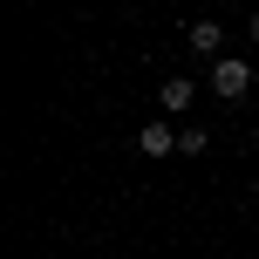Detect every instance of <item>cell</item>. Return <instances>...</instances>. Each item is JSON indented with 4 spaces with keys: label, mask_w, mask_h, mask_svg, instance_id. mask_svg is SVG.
Wrapping results in <instances>:
<instances>
[{
    "label": "cell",
    "mask_w": 259,
    "mask_h": 259,
    "mask_svg": "<svg viewBox=\"0 0 259 259\" xmlns=\"http://www.w3.org/2000/svg\"><path fill=\"white\" fill-rule=\"evenodd\" d=\"M246 82H252V68L239 62V55H219V62H211V96L239 103V96H246Z\"/></svg>",
    "instance_id": "1"
},
{
    "label": "cell",
    "mask_w": 259,
    "mask_h": 259,
    "mask_svg": "<svg viewBox=\"0 0 259 259\" xmlns=\"http://www.w3.org/2000/svg\"><path fill=\"white\" fill-rule=\"evenodd\" d=\"M157 103H164V116H184V109L198 103V82H191V75H170L164 89H157Z\"/></svg>",
    "instance_id": "2"
},
{
    "label": "cell",
    "mask_w": 259,
    "mask_h": 259,
    "mask_svg": "<svg viewBox=\"0 0 259 259\" xmlns=\"http://www.w3.org/2000/svg\"><path fill=\"white\" fill-rule=\"evenodd\" d=\"M137 150L143 157H178V130H170V123H143L137 130Z\"/></svg>",
    "instance_id": "3"
},
{
    "label": "cell",
    "mask_w": 259,
    "mask_h": 259,
    "mask_svg": "<svg viewBox=\"0 0 259 259\" xmlns=\"http://www.w3.org/2000/svg\"><path fill=\"white\" fill-rule=\"evenodd\" d=\"M184 41H191V55H219L225 27H219V21H191V27H184Z\"/></svg>",
    "instance_id": "4"
},
{
    "label": "cell",
    "mask_w": 259,
    "mask_h": 259,
    "mask_svg": "<svg viewBox=\"0 0 259 259\" xmlns=\"http://www.w3.org/2000/svg\"><path fill=\"white\" fill-rule=\"evenodd\" d=\"M178 157H205V130H178Z\"/></svg>",
    "instance_id": "5"
},
{
    "label": "cell",
    "mask_w": 259,
    "mask_h": 259,
    "mask_svg": "<svg viewBox=\"0 0 259 259\" xmlns=\"http://www.w3.org/2000/svg\"><path fill=\"white\" fill-rule=\"evenodd\" d=\"M252 41H259V14H252Z\"/></svg>",
    "instance_id": "6"
}]
</instances>
